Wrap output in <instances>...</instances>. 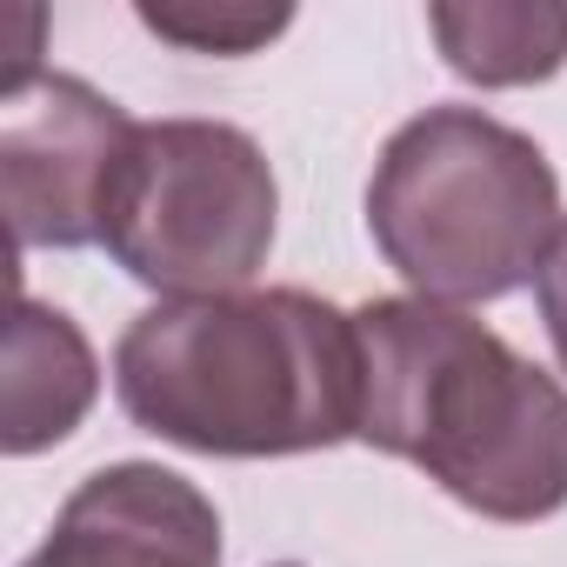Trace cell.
Instances as JSON below:
<instances>
[{
  "label": "cell",
  "mask_w": 567,
  "mask_h": 567,
  "mask_svg": "<svg viewBox=\"0 0 567 567\" xmlns=\"http://www.w3.org/2000/svg\"><path fill=\"white\" fill-rule=\"evenodd\" d=\"M21 567H220V514L187 474L114 461L61 501Z\"/></svg>",
  "instance_id": "6"
},
{
  "label": "cell",
  "mask_w": 567,
  "mask_h": 567,
  "mask_svg": "<svg viewBox=\"0 0 567 567\" xmlns=\"http://www.w3.org/2000/svg\"><path fill=\"white\" fill-rule=\"evenodd\" d=\"M121 414L187 454L280 461L361 434L354 315L308 288L161 301L114 348Z\"/></svg>",
  "instance_id": "1"
},
{
  "label": "cell",
  "mask_w": 567,
  "mask_h": 567,
  "mask_svg": "<svg viewBox=\"0 0 567 567\" xmlns=\"http://www.w3.org/2000/svg\"><path fill=\"white\" fill-rule=\"evenodd\" d=\"M141 121L81 74H28L0 87V194L14 260L28 247H101V207Z\"/></svg>",
  "instance_id": "5"
},
{
  "label": "cell",
  "mask_w": 567,
  "mask_h": 567,
  "mask_svg": "<svg viewBox=\"0 0 567 567\" xmlns=\"http://www.w3.org/2000/svg\"><path fill=\"white\" fill-rule=\"evenodd\" d=\"M427 34L441 61L474 87H534L567 68L560 0H434Z\"/></svg>",
  "instance_id": "8"
},
{
  "label": "cell",
  "mask_w": 567,
  "mask_h": 567,
  "mask_svg": "<svg viewBox=\"0 0 567 567\" xmlns=\"http://www.w3.org/2000/svg\"><path fill=\"white\" fill-rule=\"evenodd\" d=\"M280 227V187L247 127L227 121H141L107 207L101 247L167 301L247 295Z\"/></svg>",
  "instance_id": "4"
},
{
  "label": "cell",
  "mask_w": 567,
  "mask_h": 567,
  "mask_svg": "<svg viewBox=\"0 0 567 567\" xmlns=\"http://www.w3.org/2000/svg\"><path fill=\"white\" fill-rule=\"evenodd\" d=\"M134 14L147 34L187 54H220V61H240L295 28V8H260V0H141Z\"/></svg>",
  "instance_id": "9"
},
{
  "label": "cell",
  "mask_w": 567,
  "mask_h": 567,
  "mask_svg": "<svg viewBox=\"0 0 567 567\" xmlns=\"http://www.w3.org/2000/svg\"><path fill=\"white\" fill-rule=\"evenodd\" d=\"M368 234L421 301L481 308L540 274L560 234V174L534 134L494 114L427 107L374 161Z\"/></svg>",
  "instance_id": "3"
},
{
  "label": "cell",
  "mask_w": 567,
  "mask_h": 567,
  "mask_svg": "<svg viewBox=\"0 0 567 567\" xmlns=\"http://www.w3.org/2000/svg\"><path fill=\"white\" fill-rule=\"evenodd\" d=\"M361 434L421 467L481 520H547L567 507V388L514 354L467 308L388 295L354 308Z\"/></svg>",
  "instance_id": "2"
},
{
  "label": "cell",
  "mask_w": 567,
  "mask_h": 567,
  "mask_svg": "<svg viewBox=\"0 0 567 567\" xmlns=\"http://www.w3.org/2000/svg\"><path fill=\"white\" fill-rule=\"evenodd\" d=\"M280 567H295V560H280Z\"/></svg>",
  "instance_id": "11"
},
{
  "label": "cell",
  "mask_w": 567,
  "mask_h": 567,
  "mask_svg": "<svg viewBox=\"0 0 567 567\" xmlns=\"http://www.w3.org/2000/svg\"><path fill=\"white\" fill-rule=\"evenodd\" d=\"M534 301H540L547 341H554V354H560V368H567V220H560V234H554L540 274H534Z\"/></svg>",
  "instance_id": "10"
},
{
  "label": "cell",
  "mask_w": 567,
  "mask_h": 567,
  "mask_svg": "<svg viewBox=\"0 0 567 567\" xmlns=\"http://www.w3.org/2000/svg\"><path fill=\"white\" fill-rule=\"evenodd\" d=\"M101 401V361L87 348V334L48 308V301H14L8 321V401H0V447L14 461L61 447L87 408Z\"/></svg>",
  "instance_id": "7"
}]
</instances>
